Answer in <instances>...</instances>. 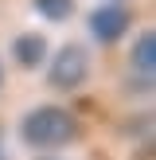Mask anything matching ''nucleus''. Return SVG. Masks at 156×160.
<instances>
[{"instance_id": "f257e3e1", "label": "nucleus", "mask_w": 156, "mask_h": 160, "mask_svg": "<svg viewBox=\"0 0 156 160\" xmlns=\"http://www.w3.org/2000/svg\"><path fill=\"white\" fill-rule=\"evenodd\" d=\"M82 125L70 113L66 106H55V102H43V106H31L27 113L20 117V141L23 148H31L35 156L43 152H59V148L74 145Z\"/></svg>"}, {"instance_id": "f03ea898", "label": "nucleus", "mask_w": 156, "mask_h": 160, "mask_svg": "<svg viewBox=\"0 0 156 160\" xmlns=\"http://www.w3.org/2000/svg\"><path fill=\"white\" fill-rule=\"evenodd\" d=\"M47 90L55 94H78L90 82V51L82 43H62L55 55H47Z\"/></svg>"}, {"instance_id": "7ed1b4c3", "label": "nucleus", "mask_w": 156, "mask_h": 160, "mask_svg": "<svg viewBox=\"0 0 156 160\" xmlns=\"http://www.w3.org/2000/svg\"><path fill=\"white\" fill-rule=\"evenodd\" d=\"M86 31H90L94 43L113 47L117 39H125V35L133 31V12H129V4H121V0H101V4L86 16Z\"/></svg>"}, {"instance_id": "20e7f679", "label": "nucleus", "mask_w": 156, "mask_h": 160, "mask_svg": "<svg viewBox=\"0 0 156 160\" xmlns=\"http://www.w3.org/2000/svg\"><path fill=\"white\" fill-rule=\"evenodd\" d=\"M51 55V43H47L43 31H20L12 39V62L20 70H39Z\"/></svg>"}, {"instance_id": "39448f33", "label": "nucleus", "mask_w": 156, "mask_h": 160, "mask_svg": "<svg viewBox=\"0 0 156 160\" xmlns=\"http://www.w3.org/2000/svg\"><path fill=\"white\" fill-rule=\"evenodd\" d=\"M152 70H156V35H152V28H140L129 47V74L152 82Z\"/></svg>"}, {"instance_id": "423d86ee", "label": "nucleus", "mask_w": 156, "mask_h": 160, "mask_svg": "<svg viewBox=\"0 0 156 160\" xmlns=\"http://www.w3.org/2000/svg\"><path fill=\"white\" fill-rule=\"evenodd\" d=\"M74 8H78L74 0H31V12L47 23H66L74 16Z\"/></svg>"}, {"instance_id": "0eeeda50", "label": "nucleus", "mask_w": 156, "mask_h": 160, "mask_svg": "<svg viewBox=\"0 0 156 160\" xmlns=\"http://www.w3.org/2000/svg\"><path fill=\"white\" fill-rule=\"evenodd\" d=\"M35 160H66V156H59V152H43V156H35Z\"/></svg>"}, {"instance_id": "6e6552de", "label": "nucleus", "mask_w": 156, "mask_h": 160, "mask_svg": "<svg viewBox=\"0 0 156 160\" xmlns=\"http://www.w3.org/2000/svg\"><path fill=\"white\" fill-rule=\"evenodd\" d=\"M0 160H8V145H4V133H0Z\"/></svg>"}, {"instance_id": "1a4fd4ad", "label": "nucleus", "mask_w": 156, "mask_h": 160, "mask_svg": "<svg viewBox=\"0 0 156 160\" xmlns=\"http://www.w3.org/2000/svg\"><path fill=\"white\" fill-rule=\"evenodd\" d=\"M0 86H4V62H0Z\"/></svg>"}, {"instance_id": "9d476101", "label": "nucleus", "mask_w": 156, "mask_h": 160, "mask_svg": "<svg viewBox=\"0 0 156 160\" xmlns=\"http://www.w3.org/2000/svg\"><path fill=\"white\" fill-rule=\"evenodd\" d=\"M121 4H125V0H121Z\"/></svg>"}]
</instances>
